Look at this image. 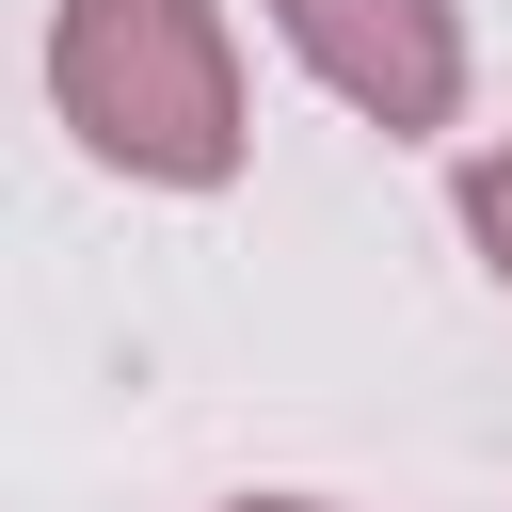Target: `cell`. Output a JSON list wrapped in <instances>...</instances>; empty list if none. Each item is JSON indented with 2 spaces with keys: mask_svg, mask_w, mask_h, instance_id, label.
Wrapping results in <instances>:
<instances>
[{
  "mask_svg": "<svg viewBox=\"0 0 512 512\" xmlns=\"http://www.w3.org/2000/svg\"><path fill=\"white\" fill-rule=\"evenodd\" d=\"M224 512H336V496H224Z\"/></svg>",
  "mask_w": 512,
  "mask_h": 512,
  "instance_id": "277c9868",
  "label": "cell"
},
{
  "mask_svg": "<svg viewBox=\"0 0 512 512\" xmlns=\"http://www.w3.org/2000/svg\"><path fill=\"white\" fill-rule=\"evenodd\" d=\"M48 112L128 192H224L256 144L224 0H64L48 16Z\"/></svg>",
  "mask_w": 512,
  "mask_h": 512,
  "instance_id": "6da1fadb",
  "label": "cell"
},
{
  "mask_svg": "<svg viewBox=\"0 0 512 512\" xmlns=\"http://www.w3.org/2000/svg\"><path fill=\"white\" fill-rule=\"evenodd\" d=\"M256 16H272L288 64H304L336 112H368L384 144L464 128V0H256Z\"/></svg>",
  "mask_w": 512,
  "mask_h": 512,
  "instance_id": "7a4b0ae2",
  "label": "cell"
},
{
  "mask_svg": "<svg viewBox=\"0 0 512 512\" xmlns=\"http://www.w3.org/2000/svg\"><path fill=\"white\" fill-rule=\"evenodd\" d=\"M448 208H464V240H480V272L512 288V128H496V144H464V176H448Z\"/></svg>",
  "mask_w": 512,
  "mask_h": 512,
  "instance_id": "3957f363",
  "label": "cell"
}]
</instances>
